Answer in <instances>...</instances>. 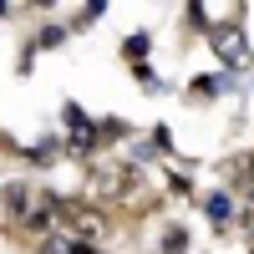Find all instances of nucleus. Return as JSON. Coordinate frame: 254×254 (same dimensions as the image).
Wrapping results in <instances>:
<instances>
[{
	"label": "nucleus",
	"mask_w": 254,
	"mask_h": 254,
	"mask_svg": "<svg viewBox=\"0 0 254 254\" xmlns=\"http://www.w3.org/2000/svg\"><path fill=\"white\" fill-rule=\"evenodd\" d=\"M66 26H61V20H56V26H41L36 36H31V51H61V46H66Z\"/></svg>",
	"instance_id": "7"
},
{
	"label": "nucleus",
	"mask_w": 254,
	"mask_h": 254,
	"mask_svg": "<svg viewBox=\"0 0 254 254\" xmlns=\"http://www.w3.org/2000/svg\"><path fill=\"white\" fill-rule=\"evenodd\" d=\"M117 51H122V61H127V66H142V61L153 56V31H127Z\"/></svg>",
	"instance_id": "5"
},
{
	"label": "nucleus",
	"mask_w": 254,
	"mask_h": 254,
	"mask_svg": "<svg viewBox=\"0 0 254 254\" xmlns=\"http://www.w3.org/2000/svg\"><path fill=\"white\" fill-rule=\"evenodd\" d=\"M66 254H107V249L92 244V239H66Z\"/></svg>",
	"instance_id": "10"
},
{
	"label": "nucleus",
	"mask_w": 254,
	"mask_h": 254,
	"mask_svg": "<svg viewBox=\"0 0 254 254\" xmlns=\"http://www.w3.org/2000/svg\"><path fill=\"white\" fill-rule=\"evenodd\" d=\"M132 76H137V87H142V92H153V97H158V92H168V81H163L153 66H147V61H142V66H132Z\"/></svg>",
	"instance_id": "9"
},
{
	"label": "nucleus",
	"mask_w": 254,
	"mask_h": 254,
	"mask_svg": "<svg viewBox=\"0 0 254 254\" xmlns=\"http://www.w3.org/2000/svg\"><path fill=\"white\" fill-rule=\"evenodd\" d=\"M198 208H203V219L214 224V234H224V229L239 219V203H234V193H229V188H208V193L198 198Z\"/></svg>",
	"instance_id": "3"
},
{
	"label": "nucleus",
	"mask_w": 254,
	"mask_h": 254,
	"mask_svg": "<svg viewBox=\"0 0 254 254\" xmlns=\"http://www.w3.org/2000/svg\"><path fill=\"white\" fill-rule=\"evenodd\" d=\"M234 92V71H224V66H214V71H198V76H188V102H219V97H229Z\"/></svg>",
	"instance_id": "2"
},
{
	"label": "nucleus",
	"mask_w": 254,
	"mask_h": 254,
	"mask_svg": "<svg viewBox=\"0 0 254 254\" xmlns=\"http://www.w3.org/2000/svg\"><path fill=\"white\" fill-rule=\"evenodd\" d=\"M244 5H234L224 20L214 15V31H208L203 41H208V51L219 56V66L224 71H249L254 66V46H249V31H244Z\"/></svg>",
	"instance_id": "1"
},
{
	"label": "nucleus",
	"mask_w": 254,
	"mask_h": 254,
	"mask_svg": "<svg viewBox=\"0 0 254 254\" xmlns=\"http://www.w3.org/2000/svg\"><path fill=\"white\" fill-rule=\"evenodd\" d=\"M163 183H168V198H193L198 188H193V173H188V163L178 168V158H173V168L163 173Z\"/></svg>",
	"instance_id": "6"
},
{
	"label": "nucleus",
	"mask_w": 254,
	"mask_h": 254,
	"mask_svg": "<svg viewBox=\"0 0 254 254\" xmlns=\"http://www.w3.org/2000/svg\"><path fill=\"white\" fill-rule=\"evenodd\" d=\"M102 15H107V5H102V0H92V5H81V10L66 20V31H87L92 20H102Z\"/></svg>",
	"instance_id": "8"
},
{
	"label": "nucleus",
	"mask_w": 254,
	"mask_h": 254,
	"mask_svg": "<svg viewBox=\"0 0 254 254\" xmlns=\"http://www.w3.org/2000/svg\"><path fill=\"white\" fill-rule=\"evenodd\" d=\"M188 249H193V229L178 224V219H168L163 234H158V254H188Z\"/></svg>",
	"instance_id": "4"
}]
</instances>
